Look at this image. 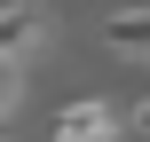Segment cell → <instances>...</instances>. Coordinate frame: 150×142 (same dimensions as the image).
I'll use <instances>...</instances> for the list:
<instances>
[{"mask_svg":"<svg viewBox=\"0 0 150 142\" xmlns=\"http://www.w3.org/2000/svg\"><path fill=\"white\" fill-rule=\"evenodd\" d=\"M103 40H111V55L150 63V8H111V16H103Z\"/></svg>","mask_w":150,"mask_h":142,"instance_id":"obj_3","label":"cell"},{"mask_svg":"<svg viewBox=\"0 0 150 142\" xmlns=\"http://www.w3.org/2000/svg\"><path fill=\"white\" fill-rule=\"evenodd\" d=\"M47 32H55L47 0H0V63L40 55V47H47Z\"/></svg>","mask_w":150,"mask_h":142,"instance_id":"obj_1","label":"cell"},{"mask_svg":"<svg viewBox=\"0 0 150 142\" xmlns=\"http://www.w3.org/2000/svg\"><path fill=\"white\" fill-rule=\"evenodd\" d=\"M16 95H24V79H16V63H0V119L16 111Z\"/></svg>","mask_w":150,"mask_h":142,"instance_id":"obj_4","label":"cell"},{"mask_svg":"<svg viewBox=\"0 0 150 142\" xmlns=\"http://www.w3.org/2000/svg\"><path fill=\"white\" fill-rule=\"evenodd\" d=\"M119 126H127V134H150V95L134 103V111H119Z\"/></svg>","mask_w":150,"mask_h":142,"instance_id":"obj_5","label":"cell"},{"mask_svg":"<svg viewBox=\"0 0 150 142\" xmlns=\"http://www.w3.org/2000/svg\"><path fill=\"white\" fill-rule=\"evenodd\" d=\"M119 103H103V95H79V103H63L55 111V142H119Z\"/></svg>","mask_w":150,"mask_h":142,"instance_id":"obj_2","label":"cell"},{"mask_svg":"<svg viewBox=\"0 0 150 142\" xmlns=\"http://www.w3.org/2000/svg\"><path fill=\"white\" fill-rule=\"evenodd\" d=\"M0 142H8V134H0Z\"/></svg>","mask_w":150,"mask_h":142,"instance_id":"obj_6","label":"cell"}]
</instances>
